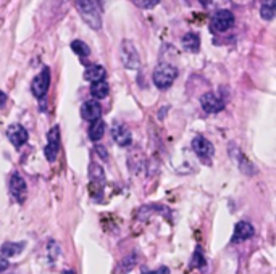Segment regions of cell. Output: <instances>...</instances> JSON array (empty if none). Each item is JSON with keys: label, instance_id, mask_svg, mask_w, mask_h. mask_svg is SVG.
Here are the masks:
<instances>
[{"label": "cell", "instance_id": "6da1fadb", "mask_svg": "<svg viewBox=\"0 0 276 274\" xmlns=\"http://www.w3.org/2000/svg\"><path fill=\"white\" fill-rule=\"evenodd\" d=\"M74 7L78 13L81 15L83 21L94 31H98L102 28V16L101 10L94 0H74Z\"/></svg>", "mask_w": 276, "mask_h": 274}, {"label": "cell", "instance_id": "7a4b0ae2", "mask_svg": "<svg viewBox=\"0 0 276 274\" xmlns=\"http://www.w3.org/2000/svg\"><path fill=\"white\" fill-rule=\"evenodd\" d=\"M176 77H178V70L170 63H162L154 70L152 81L159 89L165 91V89H170L173 86Z\"/></svg>", "mask_w": 276, "mask_h": 274}, {"label": "cell", "instance_id": "3957f363", "mask_svg": "<svg viewBox=\"0 0 276 274\" xmlns=\"http://www.w3.org/2000/svg\"><path fill=\"white\" fill-rule=\"evenodd\" d=\"M48 87H51V70H48L47 66H44L42 71L39 73L31 83V92L36 99L41 100L47 95Z\"/></svg>", "mask_w": 276, "mask_h": 274}, {"label": "cell", "instance_id": "277c9868", "mask_svg": "<svg viewBox=\"0 0 276 274\" xmlns=\"http://www.w3.org/2000/svg\"><path fill=\"white\" fill-rule=\"evenodd\" d=\"M230 155H231V158L233 161L236 163V166L239 168L241 173H244L245 176H254V174H257V170H255V166L254 163L242 153V150L239 149L238 145H234V144H230Z\"/></svg>", "mask_w": 276, "mask_h": 274}, {"label": "cell", "instance_id": "5b68a950", "mask_svg": "<svg viewBox=\"0 0 276 274\" xmlns=\"http://www.w3.org/2000/svg\"><path fill=\"white\" fill-rule=\"evenodd\" d=\"M121 62L128 70H137L141 63L139 52H137L136 45L131 41H128V39L121 42Z\"/></svg>", "mask_w": 276, "mask_h": 274}, {"label": "cell", "instance_id": "8992f818", "mask_svg": "<svg viewBox=\"0 0 276 274\" xmlns=\"http://www.w3.org/2000/svg\"><path fill=\"white\" fill-rule=\"evenodd\" d=\"M60 152V128L54 126V128L47 132V145L44 147L45 158L54 163L57 160V155Z\"/></svg>", "mask_w": 276, "mask_h": 274}, {"label": "cell", "instance_id": "52a82bcc", "mask_svg": "<svg viewBox=\"0 0 276 274\" xmlns=\"http://www.w3.org/2000/svg\"><path fill=\"white\" fill-rule=\"evenodd\" d=\"M234 26V15L230 10H220L212 18L210 28L215 33H226Z\"/></svg>", "mask_w": 276, "mask_h": 274}, {"label": "cell", "instance_id": "ba28073f", "mask_svg": "<svg viewBox=\"0 0 276 274\" xmlns=\"http://www.w3.org/2000/svg\"><path fill=\"white\" fill-rule=\"evenodd\" d=\"M8 189L12 197L18 202V203H23L26 200V195H28V185L26 181L21 174L13 173L10 176V181H8Z\"/></svg>", "mask_w": 276, "mask_h": 274}, {"label": "cell", "instance_id": "9c48e42d", "mask_svg": "<svg viewBox=\"0 0 276 274\" xmlns=\"http://www.w3.org/2000/svg\"><path fill=\"white\" fill-rule=\"evenodd\" d=\"M7 137L15 149H21V147L28 142L29 134H28L24 126H21L19 123H13L7 128Z\"/></svg>", "mask_w": 276, "mask_h": 274}, {"label": "cell", "instance_id": "30bf717a", "mask_svg": "<svg viewBox=\"0 0 276 274\" xmlns=\"http://www.w3.org/2000/svg\"><path fill=\"white\" fill-rule=\"evenodd\" d=\"M200 105H202V110L205 113H220L224 108V102L220 99L218 95H215L213 92H205L200 97Z\"/></svg>", "mask_w": 276, "mask_h": 274}, {"label": "cell", "instance_id": "8fae6325", "mask_svg": "<svg viewBox=\"0 0 276 274\" xmlns=\"http://www.w3.org/2000/svg\"><path fill=\"white\" fill-rule=\"evenodd\" d=\"M192 150L197 156H200V158H210L213 155L215 149L213 145L209 139H205L204 135H195L192 139Z\"/></svg>", "mask_w": 276, "mask_h": 274}, {"label": "cell", "instance_id": "7c38bea8", "mask_svg": "<svg viewBox=\"0 0 276 274\" xmlns=\"http://www.w3.org/2000/svg\"><path fill=\"white\" fill-rule=\"evenodd\" d=\"M255 229L250 223L247 221H239L238 224L234 226V232H233V237L231 242L233 243H238V242H244V240H249L254 237Z\"/></svg>", "mask_w": 276, "mask_h": 274}, {"label": "cell", "instance_id": "4fadbf2b", "mask_svg": "<svg viewBox=\"0 0 276 274\" xmlns=\"http://www.w3.org/2000/svg\"><path fill=\"white\" fill-rule=\"evenodd\" d=\"M89 176H91V189L92 192L97 189L98 192V197L102 195V189H104V184H105V174L102 166L98 163H91L89 166Z\"/></svg>", "mask_w": 276, "mask_h": 274}, {"label": "cell", "instance_id": "5bb4252c", "mask_svg": "<svg viewBox=\"0 0 276 274\" xmlns=\"http://www.w3.org/2000/svg\"><path fill=\"white\" fill-rule=\"evenodd\" d=\"M81 116L87 123H92L102 116V106L97 100H87L81 106Z\"/></svg>", "mask_w": 276, "mask_h": 274}, {"label": "cell", "instance_id": "9a60e30c", "mask_svg": "<svg viewBox=\"0 0 276 274\" xmlns=\"http://www.w3.org/2000/svg\"><path fill=\"white\" fill-rule=\"evenodd\" d=\"M145 165V156L141 149H133L128 153V168L133 174H139Z\"/></svg>", "mask_w": 276, "mask_h": 274}, {"label": "cell", "instance_id": "2e32d148", "mask_svg": "<svg viewBox=\"0 0 276 274\" xmlns=\"http://www.w3.org/2000/svg\"><path fill=\"white\" fill-rule=\"evenodd\" d=\"M112 137L113 141L121 145V147H130L133 144V135L130 132V129L126 128L123 124H115L112 128Z\"/></svg>", "mask_w": 276, "mask_h": 274}, {"label": "cell", "instance_id": "e0dca14e", "mask_svg": "<svg viewBox=\"0 0 276 274\" xmlns=\"http://www.w3.org/2000/svg\"><path fill=\"white\" fill-rule=\"evenodd\" d=\"M26 247L24 242H5L2 247H0V252H2V255L5 258H12V257H16L19 255Z\"/></svg>", "mask_w": 276, "mask_h": 274}, {"label": "cell", "instance_id": "ac0fdd59", "mask_svg": "<svg viewBox=\"0 0 276 274\" xmlns=\"http://www.w3.org/2000/svg\"><path fill=\"white\" fill-rule=\"evenodd\" d=\"M105 76H107V71H105V68L101 65H91V66H87L86 71H84V79L91 81V83L105 79Z\"/></svg>", "mask_w": 276, "mask_h": 274}, {"label": "cell", "instance_id": "d6986e66", "mask_svg": "<svg viewBox=\"0 0 276 274\" xmlns=\"http://www.w3.org/2000/svg\"><path fill=\"white\" fill-rule=\"evenodd\" d=\"M108 92H110V87H108V83L101 79V81H95L92 83L91 86V94L95 100H104L105 97L108 95Z\"/></svg>", "mask_w": 276, "mask_h": 274}, {"label": "cell", "instance_id": "ffe728a7", "mask_svg": "<svg viewBox=\"0 0 276 274\" xmlns=\"http://www.w3.org/2000/svg\"><path fill=\"white\" fill-rule=\"evenodd\" d=\"M183 47L187 52L197 53L200 48V37L194 33H187L186 36H183Z\"/></svg>", "mask_w": 276, "mask_h": 274}, {"label": "cell", "instance_id": "44dd1931", "mask_svg": "<svg viewBox=\"0 0 276 274\" xmlns=\"http://www.w3.org/2000/svg\"><path fill=\"white\" fill-rule=\"evenodd\" d=\"M104 134H105V123L101 118L92 121L89 126V139L92 142H98L104 137Z\"/></svg>", "mask_w": 276, "mask_h": 274}, {"label": "cell", "instance_id": "7402d4cb", "mask_svg": "<svg viewBox=\"0 0 276 274\" xmlns=\"http://www.w3.org/2000/svg\"><path fill=\"white\" fill-rule=\"evenodd\" d=\"M137 265V253H130V255H126L121 263L118 265V269H116V274H128L133 268H136Z\"/></svg>", "mask_w": 276, "mask_h": 274}, {"label": "cell", "instance_id": "603a6c76", "mask_svg": "<svg viewBox=\"0 0 276 274\" xmlns=\"http://www.w3.org/2000/svg\"><path fill=\"white\" fill-rule=\"evenodd\" d=\"M71 50H73L78 57H81V58H86V57L91 55L89 45H87L86 42H83V41H80V39H76V41L71 42Z\"/></svg>", "mask_w": 276, "mask_h": 274}, {"label": "cell", "instance_id": "cb8c5ba5", "mask_svg": "<svg viewBox=\"0 0 276 274\" xmlns=\"http://www.w3.org/2000/svg\"><path fill=\"white\" fill-rule=\"evenodd\" d=\"M274 0H265V2L262 4V8H260V16L263 19H267V21H270V19L274 18Z\"/></svg>", "mask_w": 276, "mask_h": 274}, {"label": "cell", "instance_id": "d4e9b609", "mask_svg": "<svg viewBox=\"0 0 276 274\" xmlns=\"http://www.w3.org/2000/svg\"><path fill=\"white\" fill-rule=\"evenodd\" d=\"M205 266V258H204V253H202V249H195V253H194V258L191 261V268H204Z\"/></svg>", "mask_w": 276, "mask_h": 274}, {"label": "cell", "instance_id": "484cf974", "mask_svg": "<svg viewBox=\"0 0 276 274\" xmlns=\"http://www.w3.org/2000/svg\"><path fill=\"white\" fill-rule=\"evenodd\" d=\"M47 250H48V255H51V260H52V261H55L58 257H60V253H62L60 245H58V243H57L55 240H51V242H48Z\"/></svg>", "mask_w": 276, "mask_h": 274}, {"label": "cell", "instance_id": "4316f807", "mask_svg": "<svg viewBox=\"0 0 276 274\" xmlns=\"http://www.w3.org/2000/svg\"><path fill=\"white\" fill-rule=\"evenodd\" d=\"M133 2H134L136 7H139V8L152 10V8H155L157 5H159L160 0H133Z\"/></svg>", "mask_w": 276, "mask_h": 274}, {"label": "cell", "instance_id": "83f0119b", "mask_svg": "<svg viewBox=\"0 0 276 274\" xmlns=\"http://www.w3.org/2000/svg\"><path fill=\"white\" fill-rule=\"evenodd\" d=\"M95 153L101 156L102 161H108V152H107V149H105V145L97 144V145H95Z\"/></svg>", "mask_w": 276, "mask_h": 274}, {"label": "cell", "instance_id": "f1b7e54d", "mask_svg": "<svg viewBox=\"0 0 276 274\" xmlns=\"http://www.w3.org/2000/svg\"><path fill=\"white\" fill-rule=\"evenodd\" d=\"M142 274H170V269L166 268V266H162L159 269H154V271H142Z\"/></svg>", "mask_w": 276, "mask_h": 274}, {"label": "cell", "instance_id": "f546056e", "mask_svg": "<svg viewBox=\"0 0 276 274\" xmlns=\"http://www.w3.org/2000/svg\"><path fill=\"white\" fill-rule=\"evenodd\" d=\"M10 268V263L5 257H0V272H4Z\"/></svg>", "mask_w": 276, "mask_h": 274}, {"label": "cell", "instance_id": "4dcf8cb0", "mask_svg": "<svg viewBox=\"0 0 276 274\" xmlns=\"http://www.w3.org/2000/svg\"><path fill=\"white\" fill-rule=\"evenodd\" d=\"M7 100H8L7 94H5L4 91H0V108H4V106H5V103H7Z\"/></svg>", "mask_w": 276, "mask_h": 274}, {"label": "cell", "instance_id": "1f68e13d", "mask_svg": "<svg viewBox=\"0 0 276 274\" xmlns=\"http://www.w3.org/2000/svg\"><path fill=\"white\" fill-rule=\"evenodd\" d=\"M199 2H200L205 8H209V7H210V4H212V0H199Z\"/></svg>", "mask_w": 276, "mask_h": 274}, {"label": "cell", "instance_id": "d6a6232c", "mask_svg": "<svg viewBox=\"0 0 276 274\" xmlns=\"http://www.w3.org/2000/svg\"><path fill=\"white\" fill-rule=\"evenodd\" d=\"M63 274H74V272H73V271H65Z\"/></svg>", "mask_w": 276, "mask_h": 274}, {"label": "cell", "instance_id": "836d02e7", "mask_svg": "<svg viewBox=\"0 0 276 274\" xmlns=\"http://www.w3.org/2000/svg\"><path fill=\"white\" fill-rule=\"evenodd\" d=\"M98 4H101V5H102V0H98Z\"/></svg>", "mask_w": 276, "mask_h": 274}]
</instances>
